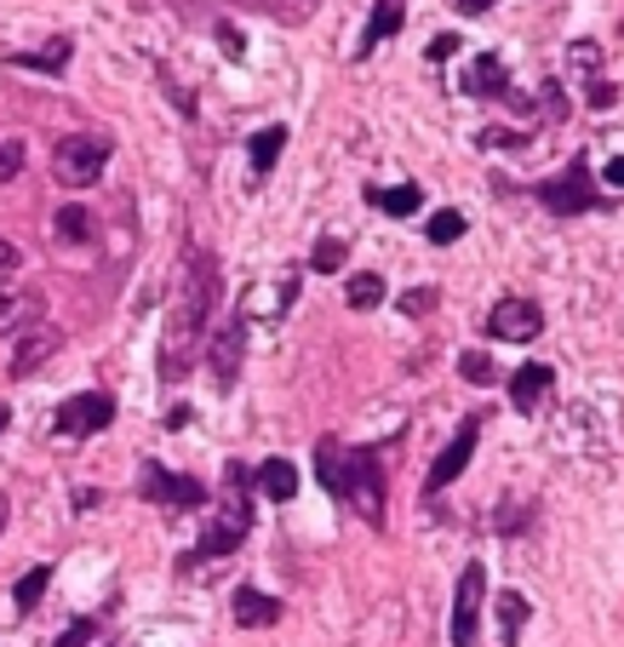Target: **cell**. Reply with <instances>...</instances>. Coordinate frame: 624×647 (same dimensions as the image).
<instances>
[{"label":"cell","instance_id":"6da1fadb","mask_svg":"<svg viewBox=\"0 0 624 647\" xmlns=\"http://www.w3.org/2000/svg\"><path fill=\"white\" fill-rule=\"evenodd\" d=\"M212 304H218V269L212 258L195 253L189 258V276H184V298L166 321V344H161V379H184L189 372V356L195 344L207 338V321H212Z\"/></svg>","mask_w":624,"mask_h":647},{"label":"cell","instance_id":"7a4b0ae2","mask_svg":"<svg viewBox=\"0 0 624 647\" xmlns=\"http://www.w3.org/2000/svg\"><path fill=\"white\" fill-rule=\"evenodd\" d=\"M246 533H253V470L230 459V464H223V505H218L212 528L201 533L195 551H201V556H230V551H241Z\"/></svg>","mask_w":624,"mask_h":647},{"label":"cell","instance_id":"3957f363","mask_svg":"<svg viewBox=\"0 0 624 647\" xmlns=\"http://www.w3.org/2000/svg\"><path fill=\"white\" fill-rule=\"evenodd\" d=\"M338 499H344V505H356L361 521L384 528V464H379V453H372V447H356V453H344Z\"/></svg>","mask_w":624,"mask_h":647},{"label":"cell","instance_id":"277c9868","mask_svg":"<svg viewBox=\"0 0 624 647\" xmlns=\"http://www.w3.org/2000/svg\"><path fill=\"white\" fill-rule=\"evenodd\" d=\"M104 166H109V138H97V132H74L58 143V155H53V172H58V184L69 189H86L104 178Z\"/></svg>","mask_w":624,"mask_h":647},{"label":"cell","instance_id":"5b68a950","mask_svg":"<svg viewBox=\"0 0 624 647\" xmlns=\"http://www.w3.org/2000/svg\"><path fill=\"white\" fill-rule=\"evenodd\" d=\"M533 195L544 201V212H556V218H573V212L602 207V195H596V178H590V166H585V161H573L567 172H556V178L533 184Z\"/></svg>","mask_w":624,"mask_h":647},{"label":"cell","instance_id":"8992f818","mask_svg":"<svg viewBox=\"0 0 624 647\" xmlns=\"http://www.w3.org/2000/svg\"><path fill=\"white\" fill-rule=\"evenodd\" d=\"M138 493L149 505H166V510H201L207 505V487L195 482V476H172V470H161L155 459H149L138 470Z\"/></svg>","mask_w":624,"mask_h":647},{"label":"cell","instance_id":"52a82bcc","mask_svg":"<svg viewBox=\"0 0 624 647\" xmlns=\"http://www.w3.org/2000/svg\"><path fill=\"white\" fill-rule=\"evenodd\" d=\"M482 602H487V574H482V562H470L459 574V596H453V647H476Z\"/></svg>","mask_w":624,"mask_h":647},{"label":"cell","instance_id":"ba28073f","mask_svg":"<svg viewBox=\"0 0 624 647\" xmlns=\"http://www.w3.org/2000/svg\"><path fill=\"white\" fill-rule=\"evenodd\" d=\"M53 425H58L63 436H97V430H109V425H115V395H104V390L69 395Z\"/></svg>","mask_w":624,"mask_h":647},{"label":"cell","instance_id":"9c48e42d","mask_svg":"<svg viewBox=\"0 0 624 647\" xmlns=\"http://www.w3.org/2000/svg\"><path fill=\"white\" fill-rule=\"evenodd\" d=\"M476 441H482V413H470L464 425H459V436L441 447V459L430 464V482H424V487H430V493H441L447 482H459L464 470H470V459H476Z\"/></svg>","mask_w":624,"mask_h":647},{"label":"cell","instance_id":"30bf717a","mask_svg":"<svg viewBox=\"0 0 624 647\" xmlns=\"http://www.w3.org/2000/svg\"><path fill=\"white\" fill-rule=\"evenodd\" d=\"M487 333L505 338V344H528V338L544 333V310L528 304V298H498L493 315H487Z\"/></svg>","mask_w":624,"mask_h":647},{"label":"cell","instance_id":"8fae6325","mask_svg":"<svg viewBox=\"0 0 624 647\" xmlns=\"http://www.w3.org/2000/svg\"><path fill=\"white\" fill-rule=\"evenodd\" d=\"M58 350H63V333L53 327V321H35V327H23L18 344H12V379H30V372H41Z\"/></svg>","mask_w":624,"mask_h":647},{"label":"cell","instance_id":"7c38bea8","mask_svg":"<svg viewBox=\"0 0 624 647\" xmlns=\"http://www.w3.org/2000/svg\"><path fill=\"white\" fill-rule=\"evenodd\" d=\"M241 350H246V315H230V321H223V327L212 333V344H207V367H212L218 390H230V384H235V372H241Z\"/></svg>","mask_w":624,"mask_h":647},{"label":"cell","instance_id":"4fadbf2b","mask_svg":"<svg viewBox=\"0 0 624 647\" xmlns=\"http://www.w3.org/2000/svg\"><path fill=\"white\" fill-rule=\"evenodd\" d=\"M35 321H46V298H41V287L0 281V338H7V333H23V327H35Z\"/></svg>","mask_w":624,"mask_h":647},{"label":"cell","instance_id":"5bb4252c","mask_svg":"<svg viewBox=\"0 0 624 647\" xmlns=\"http://www.w3.org/2000/svg\"><path fill=\"white\" fill-rule=\"evenodd\" d=\"M402 18H407V0H372V18H367V30H361V46H356V58H372L379 46L402 30Z\"/></svg>","mask_w":624,"mask_h":647},{"label":"cell","instance_id":"9a60e30c","mask_svg":"<svg viewBox=\"0 0 624 647\" xmlns=\"http://www.w3.org/2000/svg\"><path fill=\"white\" fill-rule=\"evenodd\" d=\"M551 384H556V367L528 361V367H516V379H510V402H516L521 413H533L544 395H551Z\"/></svg>","mask_w":624,"mask_h":647},{"label":"cell","instance_id":"2e32d148","mask_svg":"<svg viewBox=\"0 0 624 647\" xmlns=\"http://www.w3.org/2000/svg\"><path fill=\"white\" fill-rule=\"evenodd\" d=\"M230 608H235V625H246V631H264V625H276V619H281V602H276V596H264V590H253V585H241Z\"/></svg>","mask_w":624,"mask_h":647},{"label":"cell","instance_id":"e0dca14e","mask_svg":"<svg viewBox=\"0 0 624 647\" xmlns=\"http://www.w3.org/2000/svg\"><path fill=\"white\" fill-rule=\"evenodd\" d=\"M464 92H470V97H510V74H505V63H498L493 53H482L476 63L464 69Z\"/></svg>","mask_w":624,"mask_h":647},{"label":"cell","instance_id":"ac0fdd59","mask_svg":"<svg viewBox=\"0 0 624 647\" xmlns=\"http://www.w3.org/2000/svg\"><path fill=\"white\" fill-rule=\"evenodd\" d=\"M258 487H264V499L287 505L292 493H298V470H292L287 459H264V464H258Z\"/></svg>","mask_w":624,"mask_h":647},{"label":"cell","instance_id":"d6986e66","mask_svg":"<svg viewBox=\"0 0 624 647\" xmlns=\"http://www.w3.org/2000/svg\"><path fill=\"white\" fill-rule=\"evenodd\" d=\"M281 149H287V127H264V132H253V172H258V178H269V172H276Z\"/></svg>","mask_w":624,"mask_h":647},{"label":"cell","instance_id":"ffe728a7","mask_svg":"<svg viewBox=\"0 0 624 647\" xmlns=\"http://www.w3.org/2000/svg\"><path fill=\"white\" fill-rule=\"evenodd\" d=\"M315 476H321V487L338 499V482H344V447L333 441V436H321V447H315Z\"/></svg>","mask_w":624,"mask_h":647},{"label":"cell","instance_id":"44dd1931","mask_svg":"<svg viewBox=\"0 0 624 647\" xmlns=\"http://www.w3.org/2000/svg\"><path fill=\"white\" fill-rule=\"evenodd\" d=\"M367 201L390 218H407V212H418L424 195H418V184H402V189H367Z\"/></svg>","mask_w":624,"mask_h":647},{"label":"cell","instance_id":"7402d4cb","mask_svg":"<svg viewBox=\"0 0 624 647\" xmlns=\"http://www.w3.org/2000/svg\"><path fill=\"white\" fill-rule=\"evenodd\" d=\"M46 585H53V567H30L18 585H12V602H18V613H35L41 608V596H46Z\"/></svg>","mask_w":624,"mask_h":647},{"label":"cell","instance_id":"603a6c76","mask_svg":"<svg viewBox=\"0 0 624 647\" xmlns=\"http://www.w3.org/2000/svg\"><path fill=\"white\" fill-rule=\"evenodd\" d=\"M53 223H58V241H63V246H86V241H92V212H86V207H63Z\"/></svg>","mask_w":624,"mask_h":647},{"label":"cell","instance_id":"cb8c5ba5","mask_svg":"<svg viewBox=\"0 0 624 647\" xmlns=\"http://www.w3.org/2000/svg\"><path fill=\"white\" fill-rule=\"evenodd\" d=\"M344 258H349V241L344 235H321L315 253H310V269L315 276H333V269H344Z\"/></svg>","mask_w":624,"mask_h":647},{"label":"cell","instance_id":"d4e9b609","mask_svg":"<svg viewBox=\"0 0 624 647\" xmlns=\"http://www.w3.org/2000/svg\"><path fill=\"white\" fill-rule=\"evenodd\" d=\"M521 619H528V596H498V636H505L510 647L521 642Z\"/></svg>","mask_w":624,"mask_h":647},{"label":"cell","instance_id":"484cf974","mask_svg":"<svg viewBox=\"0 0 624 647\" xmlns=\"http://www.w3.org/2000/svg\"><path fill=\"white\" fill-rule=\"evenodd\" d=\"M12 63H18V69H46V74H58V69L69 63V41H46L41 53H18Z\"/></svg>","mask_w":624,"mask_h":647},{"label":"cell","instance_id":"4316f807","mask_svg":"<svg viewBox=\"0 0 624 647\" xmlns=\"http://www.w3.org/2000/svg\"><path fill=\"white\" fill-rule=\"evenodd\" d=\"M344 298H349V310H379L384 304V276H349Z\"/></svg>","mask_w":624,"mask_h":647},{"label":"cell","instance_id":"83f0119b","mask_svg":"<svg viewBox=\"0 0 624 647\" xmlns=\"http://www.w3.org/2000/svg\"><path fill=\"white\" fill-rule=\"evenodd\" d=\"M459 379H464V384L493 390V384H498V361H493V356H482V350H464V356H459Z\"/></svg>","mask_w":624,"mask_h":647},{"label":"cell","instance_id":"f1b7e54d","mask_svg":"<svg viewBox=\"0 0 624 647\" xmlns=\"http://www.w3.org/2000/svg\"><path fill=\"white\" fill-rule=\"evenodd\" d=\"M424 235H430L436 246H453V241L464 235V212H436V218H430V230H424Z\"/></svg>","mask_w":624,"mask_h":647},{"label":"cell","instance_id":"f546056e","mask_svg":"<svg viewBox=\"0 0 624 647\" xmlns=\"http://www.w3.org/2000/svg\"><path fill=\"white\" fill-rule=\"evenodd\" d=\"M23 172V138H7L0 143V184H12Z\"/></svg>","mask_w":624,"mask_h":647},{"label":"cell","instance_id":"4dcf8cb0","mask_svg":"<svg viewBox=\"0 0 624 647\" xmlns=\"http://www.w3.org/2000/svg\"><path fill=\"white\" fill-rule=\"evenodd\" d=\"M92 636H97V619H74V625H69V631H63L53 647H86Z\"/></svg>","mask_w":624,"mask_h":647},{"label":"cell","instance_id":"1f68e13d","mask_svg":"<svg viewBox=\"0 0 624 647\" xmlns=\"http://www.w3.org/2000/svg\"><path fill=\"white\" fill-rule=\"evenodd\" d=\"M402 310H407V315H430V310H436V292H430V287H413V292L402 298Z\"/></svg>","mask_w":624,"mask_h":647},{"label":"cell","instance_id":"d6a6232c","mask_svg":"<svg viewBox=\"0 0 624 647\" xmlns=\"http://www.w3.org/2000/svg\"><path fill=\"white\" fill-rule=\"evenodd\" d=\"M453 53H459V35H436L430 46H424V58H430V63H447Z\"/></svg>","mask_w":624,"mask_h":647},{"label":"cell","instance_id":"836d02e7","mask_svg":"<svg viewBox=\"0 0 624 647\" xmlns=\"http://www.w3.org/2000/svg\"><path fill=\"white\" fill-rule=\"evenodd\" d=\"M18 264H23V253H18V246H12L7 235H0V276H12Z\"/></svg>","mask_w":624,"mask_h":647},{"label":"cell","instance_id":"e575fe53","mask_svg":"<svg viewBox=\"0 0 624 647\" xmlns=\"http://www.w3.org/2000/svg\"><path fill=\"white\" fill-rule=\"evenodd\" d=\"M608 104H613V86L596 81V86H590V109H608Z\"/></svg>","mask_w":624,"mask_h":647},{"label":"cell","instance_id":"d590c367","mask_svg":"<svg viewBox=\"0 0 624 647\" xmlns=\"http://www.w3.org/2000/svg\"><path fill=\"white\" fill-rule=\"evenodd\" d=\"M218 41H223V53H230V58H241V35L230 30V23H223V30H218Z\"/></svg>","mask_w":624,"mask_h":647},{"label":"cell","instance_id":"8d00e7d4","mask_svg":"<svg viewBox=\"0 0 624 647\" xmlns=\"http://www.w3.org/2000/svg\"><path fill=\"white\" fill-rule=\"evenodd\" d=\"M487 7H498V0H459V12H464V18H476V12H487Z\"/></svg>","mask_w":624,"mask_h":647},{"label":"cell","instance_id":"74e56055","mask_svg":"<svg viewBox=\"0 0 624 647\" xmlns=\"http://www.w3.org/2000/svg\"><path fill=\"white\" fill-rule=\"evenodd\" d=\"M602 178H608V184H624V155H613V161H608Z\"/></svg>","mask_w":624,"mask_h":647},{"label":"cell","instance_id":"f35d334b","mask_svg":"<svg viewBox=\"0 0 624 647\" xmlns=\"http://www.w3.org/2000/svg\"><path fill=\"white\" fill-rule=\"evenodd\" d=\"M7 418H12V407H0V430H7Z\"/></svg>","mask_w":624,"mask_h":647},{"label":"cell","instance_id":"ab89813d","mask_svg":"<svg viewBox=\"0 0 624 647\" xmlns=\"http://www.w3.org/2000/svg\"><path fill=\"white\" fill-rule=\"evenodd\" d=\"M0 528H7V499H0Z\"/></svg>","mask_w":624,"mask_h":647}]
</instances>
